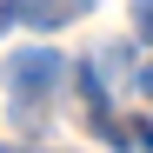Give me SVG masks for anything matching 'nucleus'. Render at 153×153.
<instances>
[{
  "mask_svg": "<svg viewBox=\"0 0 153 153\" xmlns=\"http://www.w3.org/2000/svg\"><path fill=\"white\" fill-rule=\"evenodd\" d=\"M60 53H53V47H20V53L7 60V87L20 93V100H33V93H47V87H53L60 80Z\"/></svg>",
  "mask_w": 153,
  "mask_h": 153,
  "instance_id": "obj_1",
  "label": "nucleus"
},
{
  "mask_svg": "<svg viewBox=\"0 0 153 153\" xmlns=\"http://www.w3.org/2000/svg\"><path fill=\"white\" fill-rule=\"evenodd\" d=\"M140 93H146V100H153V60H146V67H140Z\"/></svg>",
  "mask_w": 153,
  "mask_h": 153,
  "instance_id": "obj_3",
  "label": "nucleus"
},
{
  "mask_svg": "<svg viewBox=\"0 0 153 153\" xmlns=\"http://www.w3.org/2000/svg\"><path fill=\"white\" fill-rule=\"evenodd\" d=\"M133 27H140V33L153 40V0H140V7H133Z\"/></svg>",
  "mask_w": 153,
  "mask_h": 153,
  "instance_id": "obj_2",
  "label": "nucleus"
}]
</instances>
